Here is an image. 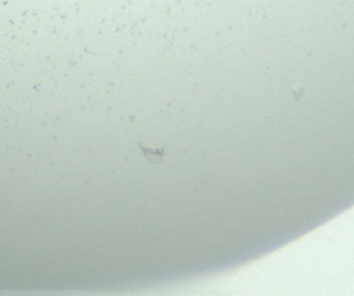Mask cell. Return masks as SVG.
Wrapping results in <instances>:
<instances>
[{
	"label": "cell",
	"instance_id": "obj_1",
	"mask_svg": "<svg viewBox=\"0 0 354 296\" xmlns=\"http://www.w3.org/2000/svg\"><path fill=\"white\" fill-rule=\"evenodd\" d=\"M140 148H141L145 158L154 163H159L166 155V151L162 147H148V145H144L143 143H140Z\"/></svg>",
	"mask_w": 354,
	"mask_h": 296
}]
</instances>
